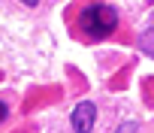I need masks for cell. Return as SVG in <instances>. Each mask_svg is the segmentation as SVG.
<instances>
[{
	"mask_svg": "<svg viewBox=\"0 0 154 133\" xmlns=\"http://www.w3.org/2000/svg\"><path fill=\"white\" fill-rule=\"evenodd\" d=\"M115 30H118V12H115V6H109V3H88V6L79 9L75 33H79L82 39L100 42V39H109Z\"/></svg>",
	"mask_w": 154,
	"mask_h": 133,
	"instance_id": "6da1fadb",
	"label": "cell"
},
{
	"mask_svg": "<svg viewBox=\"0 0 154 133\" xmlns=\"http://www.w3.org/2000/svg\"><path fill=\"white\" fill-rule=\"evenodd\" d=\"M94 118H97V106H94L91 100L79 103L75 112H72V130H75V133H88V130L94 127Z\"/></svg>",
	"mask_w": 154,
	"mask_h": 133,
	"instance_id": "7a4b0ae2",
	"label": "cell"
},
{
	"mask_svg": "<svg viewBox=\"0 0 154 133\" xmlns=\"http://www.w3.org/2000/svg\"><path fill=\"white\" fill-rule=\"evenodd\" d=\"M139 45H142V51H145V54H151V57H154V27H148V30L139 36Z\"/></svg>",
	"mask_w": 154,
	"mask_h": 133,
	"instance_id": "3957f363",
	"label": "cell"
},
{
	"mask_svg": "<svg viewBox=\"0 0 154 133\" xmlns=\"http://www.w3.org/2000/svg\"><path fill=\"white\" fill-rule=\"evenodd\" d=\"M6 118H9V106H6V103H3V100H0V124H3V121H6Z\"/></svg>",
	"mask_w": 154,
	"mask_h": 133,
	"instance_id": "277c9868",
	"label": "cell"
},
{
	"mask_svg": "<svg viewBox=\"0 0 154 133\" xmlns=\"http://www.w3.org/2000/svg\"><path fill=\"white\" fill-rule=\"evenodd\" d=\"M24 6H39V0H21Z\"/></svg>",
	"mask_w": 154,
	"mask_h": 133,
	"instance_id": "5b68a950",
	"label": "cell"
}]
</instances>
